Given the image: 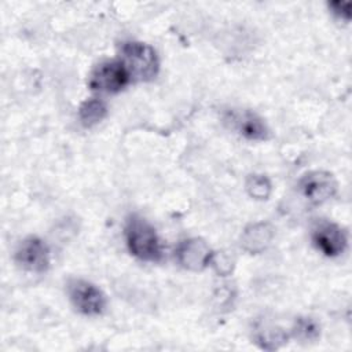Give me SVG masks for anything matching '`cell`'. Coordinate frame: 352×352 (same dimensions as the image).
Wrapping results in <instances>:
<instances>
[{"label":"cell","mask_w":352,"mask_h":352,"mask_svg":"<svg viewBox=\"0 0 352 352\" xmlns=\"http://www.w3.org/2000/svg\"><path fill=\"white\" fill-rule=\"evenodd\" d=\"M274 238V228L270 223H254L248 226L241 236V246L249 253L264 252Z\"/></svg>","instance_id":"9"},{"label":"cell","mask_w":352,"mask_h":352,"mask_svg":"<svg viewBox=\"0 0 352 352\" xmlns=\"http://www.w3.org/2000/svg\"><path fill=\"white\" fill-rule=\"evenodd\" d=\"M293 336L301 341H314L319 337V324L311 318H298L292 329Z\"/></svg>","instance_id":"14"},{"label":"cell","mask_w":352,"mask_h":352,"mask_svg":"<svg viewBox=\"0 0 352 352\" xmlns=\"http://www.w3.org/2000/svg\"><path fill=\"white\" fill-rule=\"evenodd\" d=\"M107 114V104L100 98H89L78 107V118L82 125L92 126L100 122Z\"/></svg>","instance_id":"11"},{"label":"cell","mask_w":352,"mask_h":352,"mask_svg":"<svg viewBox=\"0 0 352 352\" xmlns=\"http://www.w3.org/2000/svg\"><path fill=\"white\" fill-rule=\"evenodd\" d=\"M256 342L264 349H276L287 341V334L272 324H261L256 330Z\"/></svg>","instance_id":"12"},{"label":"cell","mask_w":352,"mask_h":352,"mask_svg":"<svg viewBox=\"0 0 352 352\" xmlns=\"http://www.w3.org/2000/svg\"><path fill=\"white\" fill-rule=\"evenodd\" d=\"M16 263L32 272H45L50 267V249L38 236H28L15 252Z\"/></svg>","instance_id":"6"},{"label":"cell","mask_w":352,"mask_h":352,"mask_svg":"<svg viewBox=\"0 0 352 352\" xmlns=\"http://www.w3.org/2000/svg\"><path fill=\"white\" fill-rule=\"evenodd\" d=\"M125 238L129 252L139 260L153 263L161 260V241L155 228L146 219L132 214L125 226Z\"/></svg>","instance_id":"1"},{"label":"cell","mask_w":352,"mask_h":352,"mask_svg":"<svg viewBox=\"0 0 352 352\" xmlns=\"http://www.w3.org/2000/svg\"><path fill=\"white\" fill-rule=\"evenodd\" d=\"M70 301L78 312L96 316L103 314L106 308V296L94 283L84 279H73L67 285Z\"/></svg>","instance_id":"4"},{"label":"cell","mask_w":352,"mask_h":352,"mask_svg":"<svg viewBox=\"0 0 352 352\" xmlns=\"http://www.w3.org/2000/svg\"><path fill=\"white\" fill-rule=\"evenodd\" d=\"M121 60L131 73V77H136L140 81L153 80L160 69L158 56L154 48L140 41L122 43Z\"/></svg>","instance_id":"2"},{"label":"cell","mask_w":352,"mask_h":352,"mask_svg":"<svg viewBox=\"0 0 352 352\" xmlns=\"http://www.w3.org/2000/svg\"><path fill=\"white\" fill-rule=\"evenodd\" d=\"M312 241L316 249L327 257L340 256L346 248V235L342 228L329 221H323L314 228Z\"/></svg>","instance_id":"8"},{"label":"cell","mask_w":352,"mask_h":352,"mask_svg":"<svg viewBox=\"0 0 352 352\" xmlns=\"http://www.w3.org/2000/svg\"><path fill=\"white\" fill-rule=\"evenodd\" d=\"M301 194L312 204H323L337 191V182L330 172L312 170L305 173L298 183Z\"/></svg>","instance_id":"5"},{"label":"cell","mask_w":352,"mask_h":352,"mask_svg":"<svg viewBox=\"0 0 352 352\" xmlns=\"http://www.w3.org/2000/svg\"><path fill=\"white\" fill-rule=\"evenodd\" d=\"M329 10H331V12L342 21L351 19V3L349 1H331V3H329Z\"/></svg>","instance_id":"15"},{"label":"cell","mask_w":352,"mask_h":352,"mask_svg":"<svg viewBox=\"0 0 352 352\" xmlns=\"http://www.w3.org/2000/svg\"><path fill=\"white\" fill-rule=\"evenodd\" d=\"M272 186L264 175H250L246 180V191L254 199H267L271 194Z\"/></svg>","instance_id":"13"},{"label":"cell","mask_w":352,"mask_h":352,"mask_svg":"<svg viewBox=\"0 0 352 352\" xmlns=\"http://www.w3.org/2000/svg\"><path fill=\"white\" fill-rule=\"evenodd\" d=\"M231 122L238 133L249 140H265L268 138V128L265 122L252 111L232 114Z\"/></svg>","instance_id":"10"},{"label":"cell","mask_w":352,"mask_h":352,"mask_svg":"<svg viewBox=\"0 0 352 352\" xmlns=\"http://www.w3.org/2000/svg\"><path fill=\"white\" fill-rule=\"evenodd\" d=\"M131 78V73L121 59L104 60L91 72L88 84L92 91L116 94L124 89Z\"/></svg>","instance_id":"3"},{"label":"cell","mask_w":352,"mask_h":352,"mask_svg":"<svg viewBox=\"0 0 352 352\" xmlns=\"http://www.w3.org/2000/svg\"><path fill=\"white\" fill-rule=\"evenodd\" d=\"M210 264L214 265V268H216V271H217L219 274H227V272H230L231 268H232V261H231V258L227 257V256H224V254L217 256V254L213 253V257H212V263H210Z\"/></svg>","instance_id":"16"},{"label":"cell","mask_w":352,"mask_h":352,"mask_svg":"<svg viewBox=\"0 0 352 352\" xmlns=\"http://www.w3.org/2000/svg\"><path fill=\"white\" fill-rule=\"evenodd\" d=\"M213 252L201 238L182 241L176 248L177 263L188 271H202L212 263Z\"/></svg>","instance_id":"7"}]
</instances>
